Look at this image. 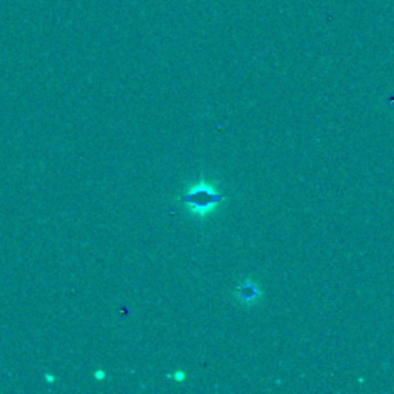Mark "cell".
Wrapping results in <instances>:
<instances>
[{
	"label": "cell",
	"instance_id": "277c9868",
	"mask_svg": "<svg viewBox=\"0 0 394 394\" xmlns=\"http://www.w3.org/2000/svg\"><path fill=\"white\" fill-rule=\"evenodd\" d=\"M96 379H99V381H100V379H105V373L100 372V369H99V372L96 373Z\"/></svg>",
	"mask_w": 394,
	"mask_h": 394
},
{
	"label": "cell",
	"instance_id": "7a4b0ae2",
	"mask_svg": "<svg viewBox=\"0 0 394 394\" xmlns=\"http://www.w3.org/2000/svg\"><path fill=\"white\" fill-rule=\"evenodd\" d=\"M254 296H256V291L250 285L242 288V297H247V299H251V297H254Z\"/></svg>",
	"mask_w": 394,
	"mask_h": 394
},
{
	"label": "cell",
	"instance_id": "3957f363",
	"mask_svg": "<svg viewBox=\"0 0 394 394\" xmlns=\"http://www.w3.org/2000/svg\"><path fill=\"white\" fill-rule=\"evenodd\" d=\"M174 379H176V381H178V382H182V381L185 379V374H183L182 372H178V373H176V374H174Z\"/></svg>",
	"mask_w": 394,
	"mask_h": 394
},
{
	"label": "cell",
	"instance_id": "6da1fadb",
	"mask_svg": "<svg viewBox=\"0 0 394 394\" xmlns=\"http://www.w3.org/2000/svg\"><path fill=\"white\" fill-rule=\"evenodd\" d=\"M183 202H187L190 206L195 208V213L205 216L206 213L211 211V208L217 205L222 200V196L217 195V192L210 187L208 183H199L192 188L188 195H185L182 197Z\"/></svg>",
	"mask_w": 394,
	"mask_h": 394
},
{
	"label": "cell",
	"instance_id": "5b68a950",
	"mask_svg": "<svg viewBox=\"0 0 394 394\" xmlns=\"http://www.w3.org/2000/svg\"><path fill=\"white\" fill-rule=\"evenodd\" d=\"M45 379H46L48 382H50V383H53V382H54V377H53V376H50V374H46V376H45Z\"/></svg>",
	"mask_w": 394,
	"mask_h": 394
}]
</instances>
